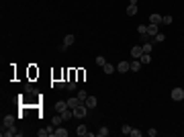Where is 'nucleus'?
I'll use <instances>...</instances> for the list:
<instances>
[{
  "mask_svg": "<svg viewBox=\"0 0 184 137\" xmlns=\"http://www.w3.org/2000/svg\"><path fill=\"white\" fill-rule=\"evenodd\" d=\"M131 137H141V131H137V129H131Z\"/></svg>",
  "mask_w": 184,
  "mask_h": 137,
  "instance_id": "31",
  "label": "nucleus"
},
{
  "mask_svg": "<svg viewBox=\"0 0 184 137\" xmlns=\"http://www.w3.org/2000/svg\"><path fill=\"white\" fill-rule=\"evenodd\" d=\"M106 135H108V129H106V127H100L98 133H96V137H106Z\"/></svg>",
  "mask_w": 184,
  "mask_h": 137,
  "instance_id": "22",
  "label": "nucleus"
},
{
  "mask_svg": "<svg viewBox=\"0 0 184 137\" xmlns=\"http://www.w3.org/2000/svg\"><path fill=\"white\" fill-rule=\"evenodd\" d=\"M131 55H133V59H139V57L143 55V47L135 45V47H133V49H131Z\"/></svg>",
  "mask_w": 184,
  "mask_h": 137,
  "instance_id": "6",
  "label": "nucleus"
},
{
  "mask_svg": "<svg viewBox=\"0 0 184 137\" xmlns=\"http://www.w3.org/2000/svg\"><path fill=\"white\" fill-rule=\"evenodd\" d=\"M55 137H68V129L66 127H55Z\"/></svg>",
  "mask_w": 184,
  "mask_h": 137,
  "instance_id": "11",
  "label": "nucleus"
},
{
  "mask_svg": "<svg viewBox=\"0 0 184 137\" xmlns=\"http://www.w3.org/2000/svg\"><path fill=\"white\" fill-rule=\"evenodd\" d=\"M102 70H104V74H113V72L117 70V66H113V64H104Z\"/></svg>",
  "mask_w": 184,
  "mask_h": 137,
  "instance_id": "17",
  "label": "nucleus"
},
{
  "mask_svg": "<svg viewBox=\"0 0 184 137\" xmlns=\"http://www.w3.org/2000/svg\"><path fill=\"white\" fill-rule=\"evenodd\" d=\"M170 96H172V100H176V103H178V100H184V88H174Z\"/></svg>",
  "mask_w": 184,
  "mask_h": 137,
  "instance_id": "3",
  "label": "nucleus"
},
{
  "mask_svg": "<svg viewBox=\"0 0 184 137\" xmlns=\"http://www.w3.org/2000/svg\"><path fill=\"white\" fill-rule=\"evenodd\" d=\"M139 59H141V64L145 66V64H150V61H151V53H143V55L139 57Z\"/></svg>",
  "mask_w": 184,
  "mask_h": 137,
  "instance_id": "21",
  "label": "nucleus"
},
{
  "mask_svg": "<svg viewBox=\"0 0 184 137\" xmlns=\"http://www.w3.org/2000/svg\"><path fill=\"white\" fill-rule=\"evenodd\" d=\"M150 23H153V25H160V23H162V14H158V12L150 14Z\"/></svg>",
  "mask_w": 184,
  "mask_h": 137,
  "instance_id": "14",
  "label": "nucleus"
},
{
  "mask_svg": "<svg viewBox=\"0 0 184 137\" xmlns=\"http://www.w3.org/2000/svg\"><path fill=\"white\" fill-rule=\"evenodd\" d=\"M162 23H164V25H170V23H172V16H170V14H166V16L162 14Z\"/></svg>",
  "mask_w": 184,
  "mask_h": 137,
  "instance_id": "26",
  "label": "nucleus"
},
{
  "mask_svg": "<svg viewBox=\"0 0 184 137\" xmlns=\"http://www.w3.org/2000/svg\"><path fill=\"white\" fill-rule=\"evenodd\" d=\"M86 106H88V109H96V104H98V100H96V96H88V98H86Z\"/></svg>",
  "mask_w": 184,
  "mask_h": 137,
  "instance_id": "7",
  "label": "nucleus"
},
{
  "mask_svg": "<svg viewBox=\"0 0 184 137\" xmlns=\"http://www.w3.org/2000/svg\"><path fill=\"white\" fill-rule=\"evenodd\" d=\"M127 14H129V16H135V14H137V4H129V6H127Z\"/></svg>",
  "mask_w": 184,
  "mask_h": 137,
  "instance_id": "16",
  "label": "nucleus"
},
{
  "mask_svg": "<svg viewBox=\"0 0 184 137\" xmlns=\"http://www.w3.org/2000/svg\"><path fill=\"white\" fill-rule=\"evenodd\" d=\"M147 135H150V137H156V135H158V129H153V127H151V129H147Z\"/></svg>",
  "mask_w": 184,
  "mask_h": 137,
  "instance_id": "30",
  "label": "nucleus"
},
{
  "mask_svg": "<svg viewBox=\"0 0 184 137\" xmlns=\"http://www.w3.org/2000/svg\"><path fill=\"white\" fill-rule=\"evenodd\" d=\"M162 41H166V35H164V33L153 35V43H162Z\"/></svg>",
  "mask_w": 184,
  "mask_h": 137,
  "instance_id": "20",
  "label": "nucleus"
},
{
  "mask_svg": "<svg viewBox=\"0 0 184 137\" xmlns=\"http://www.w3.org/2000/svg\"><path fill=\"white\" fill-rule=\"evenodd\" d=\"M14 125V115H6L4 119H2V129H6V127H12Z\"/></svg>",
  "mask_w": 184,
  "mask_h": 137,
  "instance_id": "4",
  "label": "nucleus"
},
{
  "mask_svg": "<svg viewBox=\"0 0 184 137\" xmlns=\"http://www.w3.org/2000/svg\"><path fill=\"white\" fill-rule=\"evenodd\" d=\"M59 115L64 117V121H70V119L74 117V109H70V106H68L66 111H61V113H59Z\"/></svg>",
  "mask_w": 184,
  "mask_h": 137,
  "instance_id": "9",
  "label": "nucleus"
},
{
  "mask_svg": "<svg viewBox=\"0 0 184 137\" xmlns=\"http://www.w3.org/2000/svg\"><path fill=\"white\" fill-rule=\"evenodd\" d=\"M121 133H125V135H131V127H129V125H123V127H121Z\"/></svg>",
  "mask_w": 184,
  "mask_h": 137,
  "instance_id": "27",
  "label": "nucleus"
},
{
  "mask_svg": "<svg viewBox=\"0 0 184 137\" xmlns=\"http://www.w3.org/2000/svg\"><path fill=\"white\" fill-rule=\"evenodd\" d=\"M137 33L141 35V37H143V35H147V27H145V25H139V27H137Z\"/></svg>",
  "mask_w": 184,
  "mask_h": 137,
  "instance_id": "23",
  "label": "nucleus"
},
{
  "mask_svg": "<svg viewBox=\"0 0 184 137\" xmlns=\"http://www.w3.org/2000/svg\"><path fill=\"white\" fill-rule=\"evenodd\" d=\"M143 47V53H151V49H153V41H147L145 45H141Z\"/></svg>",
  "mask_w": 184,
  "mask_h": 137,
  "instance_id": "19",
  "label": "nucleus"
},
{
  "mask_svg": "<svg viewBox=\"0 0 184 137\" xmlns=\"http://www.w3.org/2000/svg\"><path fill=\"white\" fill-rule=\"evenodd\" d=\"M80 104H84L80 98H68V106H70V109H78Z\"/></svg>",
  "mask_w": 184,
  "mask_h": 137,
  "instance_id": "8",
  "label": "nucleus"
},
{
  "mask_svg": "<svg viewBox=\"0 0 184 137\" xmlns=\"http://www.w3.org/2000/svg\"><path fill=\"white\" fill-rule=\"evenodd\" d=\"M74 43H76V37L70 33V35H66V37H64V43H61V47H59V49H61V51H66V49H68V47H72Z\"/></svg>",
  "mask_w": 184,
  "mask_h": 137,
  "instance_id": "1",
  "label": "nucleus"
},
{
  "mask_svg": "<svg viewBox=\"0 0 184 137\" xmlns=\"http://www.w3.org/2000/svg\"><path fill=\"white\" fill-rule=\"evenodd\" d=\"M96 64H98V66H104V64H106V59H104L102 55H98V57H96Z\"/></svg>",
  "mask_w": 184,
  "mask_h": 137,
  "instance_id": "29",
  "label": "nucleus"
},
{
  "mask_svg": "<svg viewBox=\"0 0 184 137\" xmlns=\"http://www.w3.org/2000/svg\"><path fill=\"white\" fill-rule=\"evenodd\" d=\"M76 133H78V135H82V137H84V135H88V131H86V127H84V125L78 127V129H76Z\"/></svg>",
  "mask_w": 184,
  "mask_h": 137,
  "instance_id": "24",
  "label": "nucleus"
},
{
  "mask_svg": "<svg viewBox=\"0 0 184 137\" xmlns=\"http://www.w3.org/2000/svg\"><path fill=\"white\" fill-rule=\"evenodd\" d=\"M78 98H80L82 103H86V98H88V94H86V90H78Z\"/></svg>",
  "mask_w": 184,
  "mask_h": 137,
  "instance_id": "25",
  "label": "nucleus"
},
{
  "mask_svg": "<svg viewBox=\"0 0 184 137\" xmlns=\"http://www.w3.org/2000/svg\"><path fill=\"white\" fill-rule=\"evenodd\" d=\"M2 135H6V137H10V135H19V131L14 129V125L12 127H6V129H2Z\"/></svg>",
  "mask_w": 184,
  "mask_h": 137,
  "instance_id": "10",
  "label": "nucleus"
},
{
  "mask_svg": "<svg viewBox=\"0 0 184 137\" xmlns=\"http://www.w3.org/2000/svg\"><path fill=\"white\" fill-rule=\"evenodd\" d=\"M55 86H58V88H66L68 84H66V82H61V80H59V82H55Z\"/></svg>",
  "mask_w": 184,
  "mask_h": 137,
  "instance_id": "32",
  "label": "nucleus"
},
{
  "mask_svg": "<svg viewBox=\"0 0 184 137\" xmlns=\"http://www.w3.org/2000/svg\"><path fill=\"white\" fill-rule=\"evenodd\" d=\"M117 70H119L121 74H125V72H129V70H131V64H129V61H119Z\"/></svg>",
  "mask_w": 184,
  "mask_h": 137,
  "instance_id": "5",
  "label": "nucleus"
},
{
  "mask_svg": "<svg viewBox=\"0 0 184 137\" xmlns=\"http://www.w3.org/2000/svg\"><path fill=\"white\" fill-rule=\"evenodd\" d=\"M141 66H143V64H141V59H133V61H131V72H139Z\"/></svg>",
  "mask_w": 184,
  "mask_h": 137,
  "instance_id": "12",
  "label": "nucleus"
},
{
  "mask_svg": "<svg viewBox=\"0 0 184 137\" xmlns=\"http://www.w3.org/2000/svg\"><path fill=\"white\" fill-rule=\"evenodd\" d=\"M66 109H68V100H59V103H55V111H58V113L66 111Z\"/></svg>",
  "mask_w": 184,
  "mask_h": 137,
  "instance_id": "13",
  "label": "nucleus"
},
{
  "mask_svg": "<svg viewBox=\"0 0 184 137\" xmlns=\"http://www.w3.org/2000/svg\"><path fill=\"white\" fill-rule=\"evenodd\" d=\"M86 115H88V106H86V104H80L78 109H74V117H76V119H84Z\"/></svg>",
  "mask_w": 184,
  "mask_h": 137,
  "instance_id": "2",
  "label": "nucleus"
},
{
  "mask_svg": "<svg viewBox=\"0 0 184 137\" xmlns=\"http://www.w3.org/2000/svg\"><path fill=\"white\" fill-rule=\"evenodd\" d=\"M158 33H160V31H158V25H153V23L147 25V35H151V37H153V35H158Z\"/></svg>",
  "mask_w": 184,
  "mask_h": 137,
  "instance_id": "15",
  "label": "nucleus"
},
{
  "mask_svg": "<svg viewBox=\"0 0 184 137\" xmlns=\"http://www.w3.org/2000/svg\"><path fill=\"white\" fill-rule=\"evenodd\" d=\"M64 123V117L61 115H53V127H59Z\"/></svg>",
  "mask_w": 184,
  "mask_h": 137,
  "instance_id": "18",
  "label": "nucleus"
},
{
  "mask_svg": "<svg viewBox=\"0 0 184 137\" xmlns=\"http://www.w3.org/2000/svg\"><path fill=\"white\" fill-rule=\"evenodd\" d=\"M66 88H68V90H76L78 86H76V82H74V80H70V82H68V86H66Z\"/></svg>",
  "mask_w": 184,
  "mask_h": 137,
  "instance_id": "28",
  "label": "nucleus"
}]
</instances>
